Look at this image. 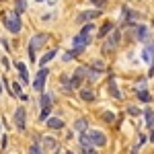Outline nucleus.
I'll return each mask as SVG.
<instances>
[{"mask_svg":"<svg viewBox=\"0 0 154 154\" xmlns=\"http://www.w3.org/2000/svg\"><path fill=\"white\" fill-rule=\"evenodd\" d=\"M29 154H43V152H41V148H39L37 144H33V146L29 148Z\"/></svg>","mask_w":154,"mask_h":154,"instance_id":"393cba45","label":"nucleus"},{"mask_svg":"<svg viewBox=\"0 0 154 154\" xmlns=\"http://www.w3.org/2000/svg\"><path fill=\"white\" fill-rule=\"evenodd\" d=\"M14 123H17V128L21 131L25 130V107H19L14 111Z\"/></svg>","mask_w":154,"mask_h":154,"instance_id":"1a4fd4ad","label":"nucleus"},{"mask_svg":"<svg viewBox=\"0 0 154 154\" xmlns=\"http://www.w3.org/2000/svg\"><path fill=\"white\" fill-rule=\"evenodd\" d=\"M119 39H121V33L113 29V31L109 33V37H107V41H105V43H103V51H105V54H109V51H113V49L117 48Z\"/></svg>","mask_w":154,"mask_h":154,"instance_id":"39448f33","label":"nucleus"},{"mask_svg":"<svg viewBox=\"0 0 154 154\" xmlns=\"http://www.w3.org/2000/svg\"><path fill=\"white\" fill-rule=\"evenodd\" d=\"M41 142H43V146H45L48 150H58V142H56L54 138H49V136H45Z\"/></svg>","mask_w":154,"mask_h":154,"instance_id":"4468645a","label":"nucleus"},{"mask_svg":"<svg viewBox=\"0 0 154 154\" xmlns=\"http://www.w3.org/2000/svg\"><path fill=\"white\" fill-rule=\"evenodd\" d=\"M150 76H154V56H152V66H150V72H148Z\"/></svg>","mask_w":154,"mask_h":154,"instance_id":"c85d7f7f","label":"nucleus"},{"mask_svg":"<svg viewBox=\"0 0 154 154\" xmlns=\"http://www.w3.org/2000/svg\"><path fill=\"white\" fill-rule=\"evenodd\" d=\"M86 154H97V150H95V148H88V150H86Z\"/></svg>","mask_w":154,"mask_h":154,"instance_id":"c756f323","label":"nucleus"},{"mask_svg":"<svg viewBox=\"0 0 154 154\" xmlns=\"http://www.w3.org/2000/svg\"><path fill=\"white\" fill-rule=\"evenodd\" d=\"M49 111H51V107H45V109H41V113H39V121H45L49 117Z\"/></svg>","mask_w":154,"mask_h":154,"instance_id":"b1692460","label":"nucleus"},{"mask_svg":"<svg viewBox=\"0 0 154 154\" xmlns=\"http://www.w3.org/2000/svg\"><path fill=\"white\" fill-rule=\"evenodd\" d=\"M86 138H88V142L93 144V146H97V148H101V146H105V144H107L105 134H103V131H99V130L86 131Z\"/></svg>","mask_w":154,"mask_h":154,"instance_id":"20e7f679","label":"nucleus"},{"mask_svg":"<svg viewBox=\"0 0 154 154\" xmlns=\"http://www.w3.org/2000/svg\"><path fill=\"white\" fill-rule=\"evenodd\" d=\"M80 97H82V101H86V103L95 101V93L88 91V88H80Z\"/></svg>","mask_w":154,"mask_h":154,"instance_id":"dca6fc26","label":"nucleus"},{"mask_svg":"<svg viewBox=\"0 0 154 154\" xmlns=\"http://www.w3.org/2000/svg\"><path fill=\"white\" fill-rule=\"evenodd\" d=\"M14 4H17V14H21V12H25V8H27V2H25V0H17V2H14Z\"/></svg>","mask_w":154,"mask_h":154,"instance_id":"5701e85b","label":"nucleus"},{"mask_svg":"<svg viewBox=\"0 0 154 154\" xmlns=\"http://www.w3.org/2000/svg\"><path fill=\"white\" fill-rule=\"evenodd\" d=\"M138 97H140V101H142V103H150V101H152V99H150V93H148L146 88L138 91Z\"/></svg>","mask_w":154,"mask_h":154,"instance_id":"aec40b11","label":"nucleus"},{"mask_svg":"<svg viewBox=\"0 0 154 154\" xmlns=\"http://www.w3.org/2000/svg\"><path fill=\"white\" fill-rule=\"evenodd\" d=\"M144 117H146V125H148V128H154V111L150 107L144 111Z\"/></svg>","mask_w":154,"mask_h":154,"instance_id":"2eb2a0df","label":"nucleus"},{"mask_svg":"<svg viewBox=\"0 0 154 154\" xmlns=\"http://www.w3.org/2000/svg\"><path fill=\"white\" fill-rule=\"evenodd\" d=\"M152 56H154V45H148V48L144 49V60H146V62H150Z\"/></svg>","mask_w":154,"mask_h":154,"instance_id":"412c9836","label":"nucleus"},{"mask_svg":"<svg viewBox=\"0 0 154 154\" xmlns=\"http://www.w3.org/2000/svg\"><path fill=\"white\" fill-rule=\"evenodd\" d=\"M150 140H152V142H154V130H152V134H150Z\"/></svg>","mask_w":154,"mask_h":154,"instance_id":"7c9ffc66","label":"nucleus"},{"mask_svg":"<svg viewBox=\"0 0 154 154\" xmlns=\"http://www.w3.org/2000/svg\"><path fill=\"white\" fill-rule=\"evenodd\" d=\"M66 154H72V152H66Z\"/></svg>","mask_w":154,"mask_h":154,"instance_id":"473e14b6","label":"nucleus"},{"mask_svg":"<svg viewBox=\"0 0 154 154\" xmlns=\"http://www.w3.org/2000/svg\"><path fill=\"white\" fill-rule=\"evenodd\" d=\"M97 17H101V11H99V8H97V11H84V12H80V14H78L76 23L84 25V23H88V21H95Z\"/></svg>","mask_w":154,"mask_h":154,"instance_id":"6e6552de","label":"nucleus"},{"mask_svg":"<svg viewBox=\"0 0 154 154\" xmlns=\"http://www.w3.org/2000/svg\"><path fill=\"white\" fill-rule=\"evenodd\" d=\"M4 25H6V29H8V33H19L21 31V17L17 14V12H8L6 17H4Z\"/></svg>","mask_w":154,"mask_h":154,"instance_id":"f03ea898","label":"nucleus"},{"mask_svg":"<svg viewBox=\"0 0 154 154\" xmlns=\"http://www.w3.org/2000/svg\"><path fill=\"white\" fill-rule=\"evenodd\" d=\"M48 68L45 66H41L39 68V72H37V76H35V80H33V88H35L37 93H41L43 91V86H45V78H48Z\"/></svg>","mask_w":154,"mask_h":154,"instance_id":"423d86ee","label":"nucleus"},{"mask_svg":"<svg viewBox=\"0 0 154 154\" xmlns=\"http://www.w3.org/2000/svg\"><path fill=\"white\" fill-rule=\"evenodd\" d=\"M111 31H113V25H111V23L103 25V29H101V33H99V37H105V35H109Z\"/></svg>","mask_w":154,"mask_h":154,"instance_id":"4be33fe9","label":"nucleus"},{"mask_svg":"<svg viewBox=\"0 0 154 154\" xmlns=\"http://www.w3.org/2000/svg\"><path fill=\"white\" fill-rule=\"evenodd\" d=\"M103 119H105V121H109V123H111V121H113V119H115V115H113V113H111V111H107L105 115H103Z\"/></svg>","mask_w":154,"mask_h":154,"instance_id":"a878e982","label":"nucleus"},{"mask_svg":"<svg viewBox=\"0 0 154 154\" xmlns=\"http://www.w3.org/2000/svg\"><path fill=\"white\" fill-rule=\"evenodd\" d=\"M74 130L80 131V134H84V131H86V119H78V121L74 123Z\"/></svg>","mask_w":154,"mask_h":154,"instance_id":"6ab92c4d","label":"nucleus"},{"mask_svg":"<svg viewBox=\"0 0 154 154\" xmlns=\"http://www.w3.org/2000/svg\"><path fill=\"white\" fill-rule=\"evenodd\" d=\"M39 107H41V109L51 107V95H45V93H43V95L39 97Z\"/></svg>","mask_w":154,"mask_h":154,"instance_id":"f3484780","label":"nucleus"},{"mask_svg":"<svg viewBox=\"0 0 154 154\" xmlns=\"http://www.w3.org/2000/svg\"><path fill=\"white\" fill-rule=\"evenodd\" d=\"M136 37H138L140 41H146V39H148V29H146L144 25H138V27H136Z\"/></svg>","mask_w":154,"mask_h":154,"instance_id":"ddd939ff","label":"nucleus"},{"mask_svg":"<svg viewBox=\"0 0 154 154\" xmlns=\"http://www.w3.org/2000/svg\"><path fill=\"white\" fill-rule=\"evenodd\" d=\"M54 58H56V51L51 49V51H48V54H45V56H41V62H39V66H45L49 60H54Z\"/></svg>","mask_w":154,"mask_h":154,"instance_id":"a211bd4d","label":"nucleus"},{"mask_svg":"<svg viewBox=\"0 0 154 154\" xmlns=\"http://www.w3.org/2000/svg\"><path fill=\"white\" fill-rule=\"evenodd\" d=\"M0 86H2V84H0Z\"/></svg>","mask_w":154,"mask_h":154,"instance_id":"72a5a7b5","label":"nucleus"},{"mask_svg":"<svg viewBox=\"0 0 154 154\" xmlns=\"http://www.w3.org/2000/svg\"><path fill=\"white\" fill-rule=\"evenodd\" d=\"M84 76H86V68H78V70L72 74V78H70V88H80Z\"/></svg>","mask_w":154,"mask_h":154,"instance_id":"0eeeda50","label":"nucleus"},{"mask_svg":"<svg viewBox=\"0 0 154 154\" xmlns=\"http://www.w3.org/2000/svg\"><path fill=\"white\" fill-rule=\"evenodd\" d=\"M14 66H17V70H19V76H21V82H29V70H27V66H25L23 62H17V64H14Z\"/></svg>","mask_w":154,"mask_h":154,"instance_id":"9b49d317","label":"nucleus"},{"mask_svg":"<svg viewBox=\"0 0 154 154\" xmlns=\"http://www.w3.org/2000/svg\"><path fill=\"white\" fill-rule=\"evenodd\" d=\"M131 154H136V150H134V152H131Z\"/></svg>","mask_w":154,"mask_h":154,"instance_id":"2f4dec72","label":"nucleus"},{"mask_svg":"<svg viewBox=\"0 0 154 154\" xmlns=\"http://www.w3.org/2000/svg\"><path fill=\"white\" fill-rule=\"evenodd\" d=\"M107 91H109V95L113 97V99H121V93H119V88H117L115 78H109V82H107Z\"/></svg>","mask_w":154,"mask_h":154,"instance_id":"9d476101","label":"nucleus"},{"mask_svg":"<svg viewBox=\"0 0 154 154\" xmlns=\"http://www.w3.org/2000/svg\"><path fill=\"white\" fill-rule=\"evenodd\" d=\"M128 113H130V115H140V111H138L136 107H130V109H128Z\"/></svg>","mask_w":154,"mask_h":154,"instance_id":"cd10ccee","label":"nucleus"},{"mask_svg":"<svg viewBox=\"0 0 154 154\" xmlns=\"http://www.w3.org/2000/svg\"><path fill=\"white\" fill-rule=\"evenodd\" d=\"M45 41H48V33H37V35L31 39V43H29V58L35 60L37 49L41 48V45H45Z\"/></svg>","mask_w":154,"mask_h":154,"instance_id":"7ed1b4c3","label":"nucleus"},{"mask_svg":"<svg viewBox=\"0 0 154 154\" xmlns=\"http://www.w3.org/2000/svg\"><path fill=\"white\" fill-rule=\"evenodd\" d=\"M93 31H95L93 23H84L82 31L72 39V51H70V56H80V54H82L84 48H86V45H88V41H91V33H93Z\"/></svg>","mask_w":154,"mask_h":154,"instance_id":"f257e3e1","label":"nucleus"},{"mask_svg":"<svg viewBox=\"0 0 154 154\" xmlns=\"http://www.w3.org/2000/svg\"><path fill=\"white\" fill-rule=\"evenodd\" d=\"M45 121H48V125L51 130H62L64 128V119H60V117H48Z\"/></svg>","mask_w":154,"mask_h":154,"instance_id":"f8f14e48","label":"nucleus"},{"mask_svg":"<svg viewBox=\"0 0 154 154\" xmlns=\"http://www.w3.org/2000/svg\"><path fill=\"white\" fill-rule=\"evenodd\" d=\"M107 0H91V4H95V6H99V11H101V6H105Z\"/></svg>","mask_w":154,"mask_h":154,"instance_id":"bb28decb","label":"nucleus"}]
</instances>
